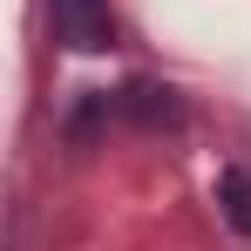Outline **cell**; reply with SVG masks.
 I'll use <instances>...</instances> for the list:
<instances>
[{
    "instance_id": "cell-1",
    "label": "cell",
    "mask_w": 251,
    "mask_h": 251,
    "mask_svg": "<svg viewBox=\"0 0 251 251\" xmlns=\"http://www.w3.org/2000/svg\"><path fill=\"white\" fill-rule=\"evenodd\" d=\"M48 27H54V41L75 48V54L116 48V14H109V0H48Z\"/></svg>"
},
{
    "instance_id": "cell-2",
    "label": "cell",
    "mask_w": 251,
    "mask_h": 251,
    "mask_svg": "<svg viewBox=\"0 0 251 251\" xmlns=\"http://www.w3.org/2000/svg\"><path fill=\"white\" fill-rule=\"evenodd\" d=\"M210 190H217V210H224V224H231L238 238H251V170H245V163H224Z\"/></svg>"
}]
</instances>
